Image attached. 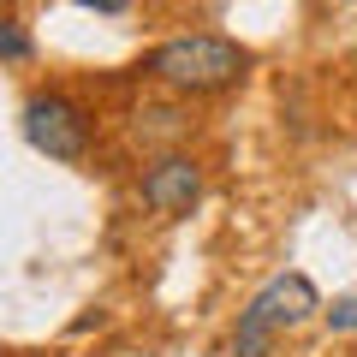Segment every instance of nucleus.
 Segmentation results:
<instances>
[{
    "label": "nucleus",
    "mask_w": 357,
    "mask_h": 357,
    "mask_svg": "<svg viewBox=\"0 0 357 357\" xmlns=\"http://www.w3.org/2000/svg\"><path fill=\"white\" fill-rule=\"evenodd\" d=\"M36 54V42H30L24 24H13V18H0V60H30Z\"/></svg>",
    "instance_id": "39448f33"
},
{
    "label": "nucleus",
    "mask_w": 357,
    "mask_h": 357,
    "mask_svg": "<svg viewBox=\"0 0 357 357\" xmlns=\"http://www.w3.org/2000/svg\"><path fill=\"white\" fill-rule=\"evenodd\" d=\"M316 310H321V298H316V286H310V274H274V280L244 304L238 328H232V357H268L286 328H304Z\"/></svg>",
    "instance_id": "f03ea898"
},
{
    "label": "nucleus",
    "mask_w": 357,
    "mask_h": 357,
    "mask_svg": "<svg viewBox=\"0 0 357 357\" xmlns=\"http://www.w3.org/2000/svg\"><path fill=\"white\" fill-rule=\"evenodd\" d=\"M0 6H13V0H0Z\"/></svg>",
    "instance_id": "6e6552de"
},
{
    "label": "nucleus",
    "mask_w": 357,
    "mask_h": 357,
    "mask_svg": "<svg viewBox=\"0 0 357 357\" xmlns=\"http://www.w3.org/2000/svg\"><path fill=\"white\" fill-rule=\"evenodd\" d=\"M149 72L161 77L167 89H185V96H215V89H232L244 72H250V54L227 36H173L149 54Z\"/></svg>",
    "instance_id": "f257e3e1"
},
{
    "label": "nucleus",
    "mask_w": 357,
    "mask_h": 357,
    "mask_svg": "<svg viewBox=\"0 0 357 357\" xmlns=\"http://www.w3.org/2000/svg\"><path fill=\"white\" fill-rule=\"evenodd\" d=\"M197 197H203V167H197L191 155H161V161L143 173V203H149L161 220L191 215Z\"/></svg>",
    "instance_id": "20e7f679"
},
{
    "label": "nucleus",
    "mask_w": 357,
    "mask_h": 357,
    "mask_svg": "<svg viewBox=\"0 0 357 357\" xmlns=\"http://www.w3.org/2000/svg\"><path fill=\"white\" fill-rule=\"evenodd\" d=\"M24 143L30 149H42L48 161H84V149H89V119H84V107L72 102V96H30L24 102Z\"/></svg>",
    "instance_id": "7ed1b4c3"
},
{
    "label": "nucleus",
    "mask_w": 357,
    "mask_h": 357,
    "mask_svg": "<svg viewBox=\"0 0 357 357\" xmlns=\"http://www.w3.org/2000/svg\"><path fill=\"white\" fill-rule=\"evenodd\" d=\"M77 6H89V13H126L131 0H77Z\"/></svg>",
    "instance_id": "0eeeda50"
},
{
    "label": "nucleus",
    "mask_w": 357,
    "mask_h": 357,
    "mask_svg": "<svg viewBox=\"0 0 357 357\" xmlns=\"http://www.w3.org/2000/svg\"><path fill=\"white\" fill-rule=\"evenodd\" d=\"M328 321H333L340 333H357V298H340V304L328 310Z\"/></svg>",
    "instance_id": "423d86ee"
}]
</instances>
